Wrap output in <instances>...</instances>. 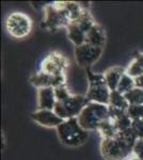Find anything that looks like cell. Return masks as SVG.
<instances>
[{
	"instance_id": "6da1fadb",
	"label": "cell",
	"mask_w": 143,
	"mask_h": 160,
	"mask_svg": "<svg viewBox=\"0 0 143 160\" xmlns=\"http://www.w3.org/2000/svg\"><path fill=\"white\" fill-rule=\"evenodd\" d=\"M60 141L69 148L84 145L89 139V131L84 130L78 123V118L65 120L56 128Z\"/></svg>"
},
{
	"instance_id": "7a4b0ae2",
	"label": "cell",
	"mask_w": 143,
	"mask_h": 160,
	"mask_svg": "<svg viewBox=\"0 0 143 160\" xmlns=\"http://www.w3.org/2000/svg\"><path fill=\"white\" fill-rule=\"evenodd\" d=\"M109 117V106L88 102L78 117L79 125L87 131H97L100 124Z\"/></svg>"
},
{
	"instance_id": "3957f363",
	"label": "cell",
	"mask_w": 143,
	"mask_h": 160,
	"mask_svg": "<svg viewBox=\"0 0 143 160\" xmlns=\"http://www.w3.org/2000/svg\"><path fill=\"white\" fill-rule=\"evenodd\" d=\"M88 80L89 87L85 94L88 102L109 106L111 91L106 83L104 74L93 73L90 68H88Z\"/></svg>"
},
{
	"instance_id": "277c9868",
	"label": "cell",
	"mask_w": 143,
	"mask_h": 160,
	"mask_svg": "<svg viewBox=\"0 0 143 160\" xmlns=\"http://www.w3.org/2000/svg\"><path fill=\"white\" fill-rule=\"evenodd\" d=\"M134 145L122 137L103 139L100 143V154L106 160H124L132 155Z\"/></svg>"
},
{
	"instance_id": "5b68a950",
	"label": "cell",
	"mask_w": 143,
	"mask_h": 160,
	"mask_svg": "<svg viewBox=\"0 0 143 160\" xmlns=\"http://www.w3.org/2000/svg\"><path fill=\"white\" fill-rule=\"evenodd\" d=\"M88 99L85 95L73 94L69 99L64 102H57L54 111L62 120L78 118L84 108L88 104Z\"/></svg>"
},
{
	"instance_id": "8992f818",
	"label": "cell",
	"mask_w": 143,
	"mask_h": 160,
	"mask_svg": "<svg viewBox=\"0 0 143 160\" xmlns=\"http://www.w3.org/2000/svg\"><path fill=\"white\" fill-rule=\"evenodd\" d=\"M7 31L15 38H24L32 30V20L27 14L22 12L11 13L6 20Z\"/></svg>"
},
{
	"instance_id": "52a82bcc",
	"label": "cell",
	"mask_w": 143,
	"mask_h": 160,
	"mask_svg": "<svg viewBox=\"0 0 143 160\" xmlns=\"http://www.w3.org/2000/svg\"><path fill=\"white\" fill-rule=\"evenodd\" d=\"M69 22H71L65 12V9H59L54 3L45 7V18L42 24L44 29L48 31H56L60 28H66Z\"/></svg>"
},
{
	"instance_id": "ba28073f",
	"label": "cell",
	"mask_w": 143,
	"mask_h": 160,
	"mask_svg": "<svg viewBox=\"0 0 143 160\" xmlns=\"http://www.w3.org/2000/svg\"><path fill=\"white\" fill-rule=\"evenodd\" d=\"M104 48L92 46L90 44L85 43L81 46L75 47V59H76L77 64L80 68H90L94 63L98 61L103 53Z\"/></svg>"
},
{
	"instance_id": "9c48e42d",
	"label": "cell",
	"mask_w": 143,
	"mask_h": 160,
	"mask_svg": "<svg viewBox=\"0 0 143 160\" xmlns=\"http://www.w3.org/2000/svg\"><path fill=\"white\" fill-rule=\"evenodd\" d=\"M67 68H69L67 59L58 51L50 52L41 63V71L51 76L64 74Z\"/></svg>"
},
{
	"instance_id": "30bf717a",
	"label": "cell",
	"mask_w": 143,
	"mask_h": 160,
	"mask_svg": "<svg viewBox=\"0 0 143 160\" xmlns=\"http://www.w3.org/2000/svg\"><path fill=\"white\" fill-rule=\"evenodd\" d=\"M31 118L36 124L47 128H57L64 122V120L59 118L54 110L46 109H38L32 112Z\"/></svg>"
},
{
	"instance_id": "8fae6325",
	"label": "cell",
	"mask_w": 143,
	"mask_h": 160,
	"mask_svg": "<svg viewBox=\"0 0 143 160\" xmlns=\"http://www.w3.org/2000/svg\"><path fill=\"white\" fill-rule=\"evenodd\" d=\"M36 97H38V109H54V106L57 104V98L54 88L47 87L38 89V93H36Z\"/></svg>"
},
{
	"instance_id": "7c38bea8",
	"label": "cell",
	"mask_w": 143,
	"mask_h": 160,
	"mask_svg": "<svg viewBox=\"0 0 143 160\" xmlns=\"http://www.w3.org/2000/svg\"><path fill=\"white\" fill-rule=\"evenodd\" d=\"M85 43L92 46H96V47L104 48L106 43V33L104 28L100 24H95L94 27L87 33Z\"/></svg>"
},
{
	"instance_id": "4fadbf2b",
	"label": "cell",
	"mask_w": 143,
	"mask_h": 160,
	"mask_svg": "<svg viewBox=\"0 0 143 160\" xmlns=\"http://www.w3.org/2000/svg\"><path fill=\"white\" fill-rule=\"evenodd\" d=\"M125 68H121V66H112V68H108L107 71L104 73L106 79V83L110 91H115L118 89V86L121 81V78L123 75L125 74Z\"/></svg>"
},
{
	"instance_id": "5bb4252c",
	"label": "cell",
	"mask_w": 143,
	"mask_h": 160,
	"mask_svg": "<svg viewBox=\"0 0 143 160\" xmlns=\"http://www.w3.org/2000/svg\"><path fill=\"white\" fill-rule=\"evenodd\" d=\"M97 131L100 132V135L101 136L103 139H111V138H115L119 136V130L116 128L115 125V121L113 118H111L110 117H108L107 118L103 121L100 126L97 128Z\"/></svg>"
},
{
	"instance_id": "9a60e30c",
	"label": "cell",
	"mask_w": 143,
	"mask_h": 160,
	"mask_svg": "<svg viewBox=\"0 0 143 160\" xmlns=\"http://www.w3.org/2000/svg\"><path fill=\"white\" fill-rule=\"evenodd\" d=\"M66 29H67V38L74 44L75 47L85 44V37H87V34L80 29V27L76 22H69V25L66 27Z\"/></svg>"
},
{
	"instance_id": "2e32d148",
	"label": "cell",
	"mask_w": 143,
	"mask_h": 160,
	"mask_svg": "<svg viewBox=\"0 0 143 160\" xmlns=\"http://www.w3.org/2000/svg\"><path fill=\"white\" fill-rule=\"evenodd\" d=\"M109 106L113 108H116V109H120V110L127 111V109H128V107H129V102H127L125 95L120 93L118 90H115V91H111Z\"/></svg>"
},
{
	"instance_id": "e0dca14e",
	"label": "cell",
	"mask_w": 143,
	"mask_h": 160,
	"mask_svg": "<svg viewBox=\"0 0 143 160\" xmlns=\"http://www.w3.org/2000/svg\"><path fill=\"white\" fill-rule=\"evenodd\" d=\"M30 83L38 90L42 89V88L51 87V75H48L40 71L30 77Z\"/></svg>"
},
{
	"instance_id": "ac0fdd59",
	"label": "cell",
	"mask_w": 143,
	"mask_h": 160,
	"mask_svg": "<svg viewBox=\"0 0 143 160\" xmlns=\"http://www.w3.org/2000/svg\"><path fill=\"white\" fill-rule=\"evenodd\" d=\"M84 9L80 6L78 2L74 1H66V6H65V12L69 16V19L71 22H77L78 19L81 17V15L84 14Z\"/></svg>"
},
{
	"instance_id": "d6986e66",
	"label": "cell",
	"mask_w": 143,
	"mask_h": 160,
	"mask_svg": "<svg viewBox=\"0 0 143 160\" xmlns=\"http://www.w3.org/2000/svg\"><path fill=\"white\" fill-rule=\"evenodd\" d=\"M75 22L79 26L80 29L84 31L85 34H87V33L89 32V31L94 27V25L96 24V22H94V19H93L92 15H91V13L88 11L87 9H84V14L81 15V17H80V18Z\"/></svg>"
},
{
	"instance_id": "ffe728a7",
	"label": "cell",
	"mask_w": 143,
	"mask_h": 160,
	"mask_svg": "<svg viewBox=\"0 0 143 160\" xmlns=\"http://www.w3.org/2000/svg\"><path fill=\"white\" fill-rule=\"evenodd\" d=\"M134 88H136V82H135V78H132L129 75L125 74L123 75V77L121 78V81H120L119 86H118V91L122 94L125 95L126 93H128L129 91H131Z\"/></svg>"
},
{
	"instance_id": "44dd1931",
	"label": "cell",
	"mask_w": 143,
	"mask_h": 160,
	"mask_svg": "<svg viewBox=\"0 0 143 160\" xmlns=\"http://www.w3.org/2000/svg\"><path fill=\"white\" fill-rule=\"evenodd\" d=\"M125 97L129 105H143V89L134 88L131 91L126 93Z\"/></svg>"
},
{
	"instance_id": "7402d4cb",
	"label": "cell",
	"mask_w": 143,
	"mask_h": 160,
	"mask_svg": "<svg viewBox=\"0 0 143 160\" xmlns=\"http://www.w3.org/2000/svg\"><path fill=\"white\" fill-rule=\"evenodd\" d=\"M125 71L127 75H129V76L135 79L140 77L141 75H143V68L136 60H132L130 63L128 64V66L125 68Z\"/></svg>"
},
{
	"instance_id": "603a6c76",
	"label": "cell",
	"mask_w": 143,
	"mask_h": 160,
	"mask_svg": "<svg viewBox=\"0 0 143 160\" xmlns=\"http://www.w3.org/2000/svg\"><path fill=\"white\" fill-rule=\"evenodd\" d=\"M115 121V125H116V128H118L119 132L121 131H125L129 128H131V125H132V120L127 115V112L125 114H123L122 117L118 118Z\"/></svg>"
},
{
	"instance_id": "cb8c5ba5",
	"label": "cell",
	"mask_w": 143,
	"mask_h": 160,
	"mask_svg": "<svg viewBox=\"0 0 143 160\" xmlns=\"http://www.w3.org/2000/svg\"><path fill=\"white\" fill-rule=\"evenodd\" d=\"M127 115L132 121L143 118V105H129L127 109Z\"/></svg>"
},
{
	"instance_id": "d4e9b609",
	"label": "cell",
	"mask_w": 143,
	"mask_h": 160,
	"mask_svg": "<svg viewBox=\"0 0 143 160\" xmlns=\"http://www.w3.org/2000/svg\"><path fill=\"white\" fill-rule=\"evenodd\" d=\"M54 94H56V98L57 102H64V100L69 99L72 96V93L69 92V88L65 86L54 88Z\"/></svg>"
},
{
	"instance_id": "484cf974",
	"label": "cell",
	"mask_w": 143,
	"mask_h": 160,
	"mask_svg": "<svg viewBox=\"0 0 143 160\" xmlns=\"http://www.w3.org/2000/svg\"><path fill=\"white\" fill-rule=\"evenodd\" d=\"M66 84V76L64 74H58L51 76V88H58Z\"/></svg>"
},
{
	"instance_id": "4316f807",
	"label": "cell",
	"mask_w": 143,
	"mask_h": 160,
	"mask_svg": "<svg viewBox=\"0 0 143 160\" xmlns=\"http://www.w3.org/2000/svg\"><path fill=\"white\" fill-rule=\"evenodd\" d=\"M131 128L135 131L138 139H143V118L132 121Z\"/></svg>"
},
{
	"instance_id": "83f0119b",
	"label": "cell",
	"mask_w": 143,
	"mask_h": 160,
	"mask_svg": "<svg viewBox=\"0 0 143 160\" xmlns=\"http://www.w3.org/2000/svg\"><path fill=\"white\" fill-rule=\"evenodd\" d=\"M132 155L143 160V139H138L132 148Z\"/></svg>"
},
{
	"instance_id": "f1b7e54d",
	"label": "cell",
	"mask_w": 143,
	"mask_h": 160,
	"mask_svg": "<svg viewBox=\"0 0 143 160\" xmlns=\"http://www.w3.org/2000/svg\"><path fill=\"white\" fill-rule=\"evenodd\" d=\"M134 60H136L138 63L140 64V65L143 68V52H139V53H137L136 56H135V58H134Z\"/></svg>"
},
{
	"instance_id": "f546056e",
	"label": "cell",
	"mask_w": 143,
	"mask_h": 160,
	"mask_svg": "<svg viewBox=\"0 0 143 160\" xmlns=\"http://www.w3.org/2000/svg\"><path fill=\"white\" fill-rule=\"evenodd\" d=\"M135 82H136V87L140 88V89H143V75H141L140 77L135 79Z\"/></svg>"
},
{
	"instance_id": "4dcf8cb0",
	"label": "cell",
	"mask_w": 143,
	"mask_h": 160,
	"mask_svg": "<svg viewBox=\"0 0 143 160\" xmlns=\"http://www.w3.org/2000/svg\"><path fill=\"white\" fill-rule=\"evenodd\" d=\"M126 160H141V159H139V158H137L136 156H134V155H131L130 157H129L128 159H126Z\"/></svg>"
}]
</instances>
